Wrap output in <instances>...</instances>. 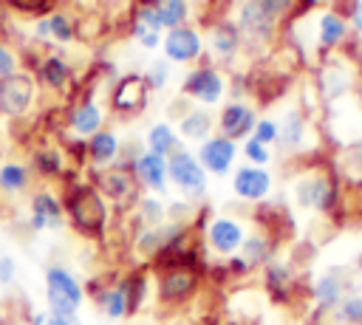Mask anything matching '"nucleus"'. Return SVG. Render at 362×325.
Masks as SVG:
<instances>
[{
  "label": "nucleus",
  "mask_w": 362,
  "mask_h": 325,
  "mask_svg": "<svg viewBox=\"0 0 362 325\" xmlns=\"http://www.w3.org/2000/svg\"><path fill=\"white\" fill-rule=\"evenodd\" d=\"M62 209L79 235L102 237L110 212H107V201L99 195V189L93 184H79V181L71 184L62 198Z\"/></svg>",
  "instance_id": "1"
},
{
  "label": "nucleus",
  "mask_w": 362,
  "mask_h": 325,
  "mask_svg": "<svg viewBox=\"0 0 362 325\" xmlns=\"http://www.w3.org/2000/svg\"><path fill=\"white\" fill-rule=\"evenodd\" d=\"M286 14H294V0H246L238 14V31L252 40H269Z\"/></svg>",
  "instance_id": "2"
},
{
  "label": "nucleus",
  "mask_w": 362,
  "mask_h": 325,
  "mask_svg": "<svg viewBox=\"0 0 362 325\" xmlns=\"http://www.w3.org/2000/svg\"><path fill=\"white\" fill-rule=\"evenodd\" d=\"M85 300L82 283L65 266L45 268V302L51 314H76Z\"/></svg>",
  "instance_id": "3"
},
{
  "label": "nucleus",
  "mask_w": 362,
  "mask_h": 325,
  "mask_svg": "<svg viewBox=\"0 0 362 325\" xmlns=\"http://www.w3.org/2000/svg\"><path fill=\"white\" fill-rule=\"evenodd\" d=\"M291 192H294L297 206H303V209H317V212H331L334 203L339 201L337 181H334L328 172H317V170L303 172V175L294 181Z\"/></svg>",
  "instance_id": "4"
},
{
  "label": "nucleus",
  "mask_w": 362,
  "mask_h": 325,
  "mask_svg": "<svg viewBox=\"0 0 362 325\" xmlns=\"http://www.w3.org/2000/svg\"><path fill=\"white\" fill-rule=\"evenodd\" d=\"M105 201H113L116 206H133L139 203V181L130 170V164L119 167H99L90 181Z\"/></svg>",
  "instance_id": "5"
},
{
  "label": "nucleus",
  "mask_w": 362,
  "mask_h": 325,
  "mask_svg": "<svg viewBox=\"0 0 362 325\" xmlns=\"http://www.w3.org/2000/svg\"><path fill=\"white\" fill-rule=\"evenodd\" d=\"M167 178L189 203L206 195V172L198 164V158L187 150H178L167 158Z\"/></svg>",
  "instance_id": "6"
},
{
  "label": "nucleus",
  "mask_w": 362,
  "mask_h": 325,
  "mask_svg": "<svg viewBox=\"0 0 362 325\" xmlns=\"http://www.w3.org/2000/svg\"><path fill=\"white\" fill-rule=\"evenodd\" d=\"M201 285V271L195 266H173V268H158V300L164 305H181L195 297Z\"/></svg>",
  "instance_id": "7"
},
{
  "label": "nucleus",
  "mask_w": 362,
  "mask_h": 325,
  "mask_svg": "<svg viewBox=\"0 0 362 325\" xmlns=\"http://www.w3.org/2000/svg\"><path fill=\"white\" fill-rule=\"evenodd\" d=\"M34 99V76L28 71H14L0 79V116L17 119L31 107Z\"/></svg>",
  "instance_id": "8"
},
{
  "label": "nucleus",
  "mask_w": 362,
  "mask_h": 325,
  "mask_svg": "<svg viewBox=\"0 0 362 325\" xmlns=\"http://www.w3.org/2000/svg\"><path fill=\"white\" fill-rule=\"evenodd\" d=\"M204 229H206V243H209V249H212L215 254H223V257H232V254L240 249L243 237H246L243 223L235 220V218H229V215L212 218Z\"/></svg>",
  "instance_id": "9"
},
{
  "label": "nucleus",
  "mask_w": 362,
  "mask_h": 325,
  "mask_svg": "<svg viewBox=\"0 0 362 325\" xmlns=\"http://www.w3.org/2000/svg\"><path fill=\"white\" fill-rule=\"evenodd\" d=\"M198 164L204 167V172L212 175H226L238 158V144L223 138V136H209L206 141H201L198 153H195Z\"/></svg>",
  "instance_id": "10"
},
{
  "label": "nucleus",
  "mask_w": 362,
  "mask_h": 325,
  "mask_svg": "<svg viewBox=\"0 0 362 325\" xmlns=\"http://www.w3.org/2000/svg\"><path fill=\"white\" fill-rule=\"evenodd\" d=\"M181 90H184L189 99H195V102L215 105V102H221V96H223L226 85H223V76H221V71H218V68L204 65V68H195L192 73H187V79H184V88H181Z\"/></svg>",
  "instance_id": "11"
},
{
  "label": "nucleus",
  "mask_w": 362,
  "mask_h": 325,
  "mask_svg": "<svg viewBox=\"0 0 362 325\" xmlns=\"http://www.w3.org/2000/svg\"><path fill=\"white\" fill-rule=\"evenodd\" d=\"M28 223L34 232H42V229H62L65 223V209H62V201L48 192V189H40L31 195L28 201Z\"/></svg>",
  "instance_id": "12"
},
{
  "label": "nucleus",
  "mask_w": 362,
  "mask_h": 325,
  "mask_svg": "<svg viewBox=\"0 0 362 325\" xmlns=\"http://www.w3.org/2000/svg\"><path fill=\"white\" fill-rule=\"evenodd\" d=\"M232 189L238 198L243 201H252V203H260L266 201V195L272 192V172L266 167H252V164H243L235 170L232 175Z\"/></svg>",
  "instance_id": "13"
},
{
  "label": "nucleus",
  "mask_w": 362,
  "mask_h": 325,
  "mask_svg": "<svg viewBox=\"0 0 362 325\" xmlns=\"http://www.w3.org/2000/svg\"><path fill=\"white\" fill-rule=\"evenodd\" d=\"M255 124H257V116H255V110L246 102H229V105L221 107L218 130H221L223 138H229V141L249 138V133L255 130Z\"/></svg>",
  "instance_id": "14"
},
{
  "label": "nucleus",
  "mask_w": 362,
  "mask_h": 325,
  "mask_svg": "<svg viewBox=\"0 0 362 325\" xmlns=\"http://www.w3.org/2000/svg\"><path fill=\"white\" fill-rule=\"evenodd\" d=\"M130 170L139 187H147L153 192H167V158L164 155L144 150L130 161Z\"/></svg>",
  "instance_id": "15"
},
{
  "label": "nucleus",
  "mask_w": 362,
  "mask_h": 325,
  "mask_svg": "<svg viewBox=\"0 0 362 325\" xmlns=\"http://www.w3.org/2000/svg\"><path fill=\"white\" fill-rule=\"evenodd\" d=\"M161 45H164L167 59H173V62H189V59H198L201 51H204L201 34H198L195 28H189V25L170 28Z\"/></svg>",
  "instance_id": "16"
},
{
  "label": "nucleus",
  "mask_w": 362,
  "mask_h": 325,
  "mask_svg": "<svg viewBox=\"0 0 362 325\" xmlns=\"http://www.w3.org/2000/svg\"><path fill=\"white\" fill-rule=\"evenodd\" d=\"M144 99H147V85L144 76L139 73H127L124 79H119L110 93V105L116 113H139L144 107Z\"/></svg>",
  "instance_id": "17"
},
{
  "label": "nucleus",
  "mask_w": 362,
  "mask_h": 325,
  "mask_svg": "<svg viewBox=\"0 0 362 325\" xmlns=\"http://www.w3.org/2000/svg\"><path fill=\"white\" fill-rule=\"evenodd\" d=\"M274 246H277V240L260 229V232H252V235L243 237V243H240V257H243V263H246L249 268H260V266L272 263Z\"/></svg>",
  "instance_id": "18"
},
{
  "label": "nucleus",
  "mask_w": 362,
  "mask_h": 325,
  "mask_svg": "<svg viewBox=\"0 0 362 325\" xmlns=\"http://www.w3.org/2000/svg\"><path fill=\"white\" fill-rule=\"evenodd\" d=\"M68 127L74 136H93L102 127V110L93 99H79L68 110Z\"/></svg>",
  "instance_id": "19"
},
{
  "label": "nucleus",
  "mask_w": 362,
  "mask_h": 325,
  "mask_svg": "<svg viewBox=\"0 0 362 325\" xmlns=\"http://www.w3.org/2000/svg\"><path fill=\"white\" fill-rule=\"evenodd\" d=\"M85 153L96 167H110L113 158L119 155V136L113 130H96L85 141Z\"/></svg>",
  "instance_id": "20"
},
{
  "label": "nucleus",
  "mask_w": 362,
  "mask_h": 325,
  "mask_svg": "<svg viewBox=\"0 0 362 325\" xmlns=\"http://www.w3.org/2000/svg\"><path fill=\"white\" fill-rule=\"evenodd\" d=\"M311 294H314V300H317L320 308H328V311H331V308H337L339 300L348 294V280H345L339 271H328V274H322V277L314 283Z\"/></svg>",
  "instance_id": "21"
},
{
  "label": "nucleus",
  "mask_w": 362,
  "mask_h": 325,
  "mask_svg": "<svg viewBox=\"0 0 362 325\" xmlns=\"http://www.w3.org/2000/svg\"><path fill=\"white\" fill-rule=\"evenodd\" d=\"M93 300H96V305L105 311L107 319H122V317H127V294H124L122 280L96 288V291H93Z\"/></svg>",
  "instance_id": "22"
},
{
  "label": "nucleus",
  "mask_w": 362,
  "mask_h": 325,
  "mask_svg": "<svg viewBox=\"0 0 362 325\" xmlns=\"http://www.w3.org/2000/svg\"><path fill=\"white\" fill-rule=\"evenodd\" d=\"M305 141V116L300 110H288L277 124V144L283 150H300Z\"/></svg>",
  "instance_id": "23"
},
{
  "label": "nucleus",
  "mask_w": 362,
  "mask_h": 325,
  "mask_svg": "<svg viewBox=\"0 0 362 325\" xmlns=\"http://www.w3.org/2000/svg\"><path fill=\"white\" fill-rule=\"evenodd\" d=\"M147 147H150V153H158V155H164V158H170L173 153L184 150V147H181V136H178L175 127L167 124V122H158V124L150 127V133H147Z\"/></svg>",
  "instance_id": "24"
},
{
  "label": "nucleus",
  "mask_w": 362,
  "mask_h": 325,
  "mask_svg": "<svg viewBox=\"0 0 362 325\" xmlns=\"http://www.w3.org/2000/svg\"><path fill=\"white\" fill-rule=\"evenodd\" d=\"M178 133L187 141H206L212 136V116L206 110H189L178 122Z\"/></svg>",
  "instance_id": "25"
},
{
  "label": "nucleus",
  "mask_w": 362,
  "mask_h": 325,
  "mask_svg": "<svg viewBox=\"0 0 362 325\" xmlns=\"http://www.w3.org/2000/svg\"><path fill=\"white\" fill-rule=\"evenodd\" d=\"M240 45V31L235 23H215L209 31V48L218 57H232Z\"/></svg>",
  "instance_id": "26"
},
{
  "label": "nucleus",
  "mask_w": 362,
  "mask_h": 325,
  "mask_svg": "<svg viewBox=\"0 0 362 325\" xmlns=\"http://www.w3.org/2000/svg\"><path fill=\"white\" fill-rule=\"evenodd\" d=\"M28 181H31V172L25 164H20V161H3L0 164V189L6 195L23 192L28 187Z\"/></svg>",
  "instance_id": "27"
},
{
  "label": "nucleus",
  "mask_w": 362,
  "mask_h": 325,
  "mask_svg": "<svg viewBox=\"0 0 362 325\" xmlns=\"http://www.w3.org/2000/svg\"><path fill=\"white\" fill-rule=\"evenodd\" d=\"M317 34H320V42H322L325 48H334V45H339V42L345 40L348 23L342 20V14L325 11V14L320 17V23H317Z\"/></svg>",
  "instance_id": "28"
},
{
  "label": "nucleus",
  "mask_w": 362,
  "mask_h": 325,
  "mask_svg": "<svg viewBox=\"0 0 362 325\" xmlns=\"http://www.w3.org/2000/svg\"><path fill=\"white\" fill-rule=\"evenodd\" d=\"M40 79L48 85V88H54V90H59V88H65V82L71 79V68H68V62L62 59V57H45L42 62H40Z\"/></svg>",
  "instance_id": "29"
},
{
  "label": "nucleus",
  "mask_w": 362,
  "mask_h": 325,
  "mask_svg": "<svg viewBox=\"0 0 362 325\" xmlns=\"http://www.w3.org/2000/svg\"><path fill=\"white\" fill-rule=\"evenodd\" d=\"M31 164H34V170H37L42 178H57V175H62V153L54 150V147H40V150H34Z\"/></svg>",
  "instance_id": "30"
},
{
  "label": "nucleus",
  "mask_w": 362,
  "mask_h": 325,
  "mask_svg": "<svg viewBox=\"0 0 362 325\" xmlns=\"http://www.w3.org/2000/svg\"><path fill=\"white\" fill-rule=\"evenodd\" d=\"M187 0H158V6H156V14H158V23H161V28H178V25H184V20H187Z\"/></svg>",
  "instance_id": "31"
},
{
  "label": "nucleus",
  "mask_w": 362,
  "mask_h": 325,
  "mask_svg": "<svg viewBox=\"0 0 362 325\" xmlns=\"http://www.w3.org/2000/svg\"><path fill=\"white\" fill-rule=\"evenodd\" d=\"M334 314L342 325H362V294H345Z\"/></svg>",
  "instance_id": "32"
},
{
  "label": "nucleus",
  "mask_w": 362,
  "mask_h": 325,
  "mask_svg": "<svg viewBox=\"0 0 362 325\" xmlns=\"http://www.w3.org/2000/svg\"><path fill=\"white\" fill-rule=\"evenodd\" d=\"M139 215L141 226H158L167 220V206L158 198H139Z\"/></svg>",
  "instance_id": "33"
},
{
  "label": "nucleus",
  "mask_w": 362,
  "mask_h": 325,
  "mask_svg": "<svg viewBox=\"0 0 362 325\" xmlns=\"http://www.w3.org/2000/svg\"><path fill=\"white\" fill-rule=\"evenodd\" d=\"M45 20H48V37H54L57 42H71V40H74V25H71L68 14L54 11V14H48Z\"/></svg>",
  "instance_id": "34"
},
{
  "label": "nucleus",
  "mask_w": 362,
  "mask_h": 325,
  "mask_svg": "<svg viewBox=\"0 0 362 325\" xmlns=\"http://www.w3.org/2000/svg\"><path fill=\"white\" fill-rule=\"evenodd\" d=\"M28 325H82L76 314H51V311H31Z\"/></svg>",
  "instance_id": "35"
},
{
  "label": "nucleus",
  "mask_w": 362,
  "mask_h": 325,
  "mask_svg": "<svg viewBox=\"0 0 362 325\" xmlns=\"http://www.w3.org/2000/svg\"><path fill=\"white\" fill-rule=\"evenodd\" d=\"M243 155H246V161L252 164V167H266L269 161H272V153H269V147L266 144H260L257 138H246L243 141Z\"/></svg>",
  "instance_id": "36"
},
{
  "label": "nucleus",
  "mask_w": 362,
  "mask_h": 325,
  "mask_svg": "<svg viewBox=\"0 0 362 325\" xmlns=\"http://www.w3.org/2000/svg\"><path fill=\"white\" fill-rule=\"evenodd\" d=\"M252 138H257L260 144H274L277 141V122L274 119H257L255 130H252Z\"/></svg>",
  "instance_id": "37"
},
{
  "label": "nucleus",
  "mask_w": 362,
  "mask_h": 325,
  "mask_svg": "<svg viewBox=\"0 0 362 325\" xmlns=\"http://www.w3.org/2000/svg\"><path fill=\"white\" fill-rule=\"evenodd\" d=\"M164 82H167V62H153V68L144 73V85L158 90Z\"/></svg>",
  "instance_id": "38"
},
{
  "label": "nucleus",
  "mask_w": 362,
  "mask_h": 325,
  "mask_svg": "<svg viewBox=\"0 0 362 325\" xmlns=\"http://www.w3.org/2000/svg\"><path fill=\"white\" fill-rule=\"evenodd\" d=\"M14 274H17V260L11 254H3L0 257V285H11Z\"/></svg>",
  "instance_id": "39"
},
{
  "label": "nucleus",
  "mask_w": 362,
  "mask_h": 325,
  "mask_svg": "<svg viewBox=\"0 0 362 325\" xmlns=\"http://www.w3.org/2000/svg\"><path fill=\"white\" fill-rule=\"evenodd\" d=\"M14 71H17V57H14V51L0 42V79L8 76V73H14Z\"/></svg>",
  "instance_id": "40"
},
{
  "label": "nucleus",
  "mask_w": 362,
  "mask_h": 325,
  "mask_svg": "<svg viewBox=\"0 0 362 325\" xmlns=\"http://www.w3.org/2000/svg\"><path fill=\"white\" fill-rule=\"evenodd\" d=\"M133 31H136V37H139V42H141L144 48H156V45H158V31H153V28H147V25H141V23H136Z\"/></svg>",
  "instance_id": "41"
},
{
  "label": "nucleus",
  "mask_w": 362,
  "mask_h": 325,
  "mask_svg": "<svg viewBox=\"0 0 362 325\" xmlns=\"http://www.w3.org/2000/svg\"><path fill=\"white\" fill-rule=\"evenodd\" d=\"M6 3H11L14 8H23V11H42L51 0H6Z\"/></svg>",
  "instance_id": "42"
},
{
  "label": "nucleus",
  "mask_w": 362,
  "mask_h": 325,
  "mask_svg": "<svg viewBox=\"0 0 362 325\" xmlns=\"http://www.w3.org/2000/svg\"><path fill=\"white\" fill-rule=\"evenodd\" d=\"M348 164H351L354 170H359V172H362V138H359L356 144H351V147H348Z\"/></svg>",
  "instance_id": "43"
},
{
  "label": "nucleus",
  "mask_w": 362,
  "mask_h": 325,
  "mask_svg": "<svg viewBox=\"0 0 362 325\" xmlns=\"http://www.w3.org/2000/svg\"><path fill=\"white\" fill-rule=\"evenodd\" d=\"M351 17H354V28H356V31H362V0H359V3L354 6Z\"/></svg>",
  "instance_id": "44"
},
{
  "label": "nucleus",
  "mask_w": 362,
  "mask_h": 325,
  "mask_svg": "<svg viewBox=\"0 0 362 325\" xmlns=\"http://www.w3.org/2000/svg\"><path fill=\"white\" fill-rule=\"evenodd\" d=\"M356 271H359V277H362V252L356 254Z\"/></svg>",
  "instance_id": "45"
},
{
  "label": "nucleus",
  "mask_w": 362,
  "mask_h": 325,
  "mask_svg": "<svg viewBox=\"0 0 362 325\" xmlns=\"http://www.w3.org/2000/svg\"><path fill=\"white\" fill-rule=\"evenodd\" d=\"M6 23V6H3V0H0V25Z\"/></svg>",
  "instance_id": "46"
},
{
  "label": "nucleus",
  "mask_w": 362,
  "mask_h": 325,
  "mask_svg": "<svg viewBox=\"0 0 362 325\" xmlns=\"http://www.w3.org/2000/svg\"><path fill=\"white\" fill-rule=\"evenodd\" d=\"M139 3H141V6H153V8L158 6V0H139Z\"/></svg>",
  "instance_id": "47"
},
{
  "label": "nucleus",
  "mask_w": 362,
  "mask_h": 325,
  "mask_svg": "<svg viewBox=\"0 0 362 325\" xmlns=\"http://www.w3.org/2000/svg\"><path fill=\"white\" fill-rule=\"evenodd\" d=\"M0 325H11V319H6V317H0Z\"/></svg>",
  "instance_id": "48"
}]
</instances>
